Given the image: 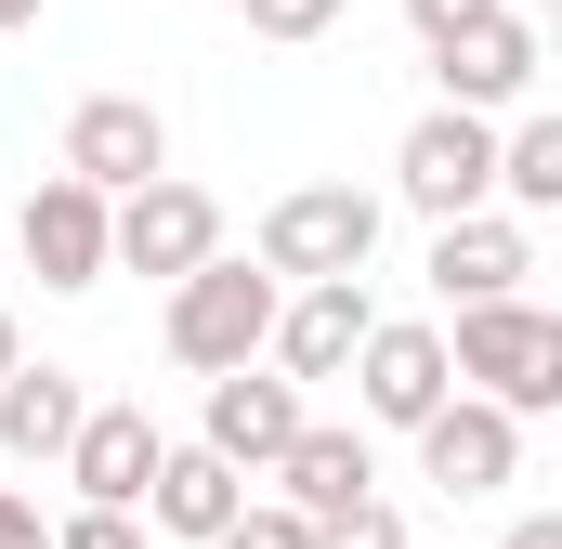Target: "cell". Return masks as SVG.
I'll return each instance as SVG.
<instances>
[{
	"label": "cell",
	"mask_w": 562,
	"mask_h": 549,
	"mask_svg": "<svg viewBox=\"0 0 562 549\" xmlns=\"http://www.w3.org/2000/svg\"><path fill=\"white\" fill-rule=\"evenodd\" d=\"M445 380H471V406H497V418H550L562 406V314H537V301H484V314H458Z\"/></svg>",
	"instance_id": "cell-1"
},
{
	"label": "cell",
	"mask_w": 562,
	"mask_h": 549,
	"mask_svg": "<svg viewBox=\"0 0 562 549\" xmlns=\"http://www.w3.org/2000/svg\"><path fill=\"white\" fill-rule=\"evenodd\" d=\"M276 274L262 262H196L170 288V354L196 367V380H236V367H262V340H276Z\"/></svg>",
	"instance_id": "cell-2"
},
{
	"label": "cell",
	"mask_w": 562,
	"mask_h": 549,
	"mask_svg": "<svg viewBox=\"0 0 562 549\" xmlns=\"http://www.w3.org/2000/svg\"><path fill=\"white\" fill-rule=\"evenodd\" d=\"M380 262V197H353V183H301L262 210V274H301V288H353V274Z\"/></svg>",
	"instance_id": "cell-3"
},
{
	"label": "cell",
	"mask_w": 562,
	"mask_h": 549,
	"mask_svg": "<svg viewBox=\"0 0 562 549\" xmlns=\"http://www.w3.org/2000/svg\"><path fill=\"white\" fill-rule=\"evenodd\" d=\"M66 183H92L105 210L144 197V183H170V119H157L144 92H92V105L66 119Z\"/></svg>",
	"instance_id": "cell-4"
},
{
	"label": "cell",
	"mask_w": 562,
	"mask_h": 549,
	"mask_svg": "<svg viewBox=\"0 0 562 549\" xmlns=\"http://www.w3.org/2000/svg\"><path fill=\"white\" fill-rule=\"evenodd\" d=\"M105 262H132V274H183L196 262H223V210H210V183H144V197H119L105 210Z\"/></svg>",
	"instance_id": "cell-5"
},
{
	"label": "cell",
	"mask_w": 562,
	"mask_h": 549,
	"mask_svg": "<svg viewBox=\"0 0 562 549\" xmlns=\"http://www.w3.org/2000/svg\"><path fill=\"white\" fill-rule=\"evenodd\" d=\"M393 197L431 210V223H471V210L497 197V132L458 119V105H431L419 132H406V157H393Z\"/></svg>",
	"instance_id": "cell-6"
},
{
	"label": "cell",
	"mask_w": 562,
	"mask_h": 549,
	"mask_svg": "<svg viewBox=\"0 0 562 549\" xmlns=\"http://www.w3.org/2000/svg\"><path fill=\"white\" fill-rule=\"evenodd\" d=\"M419 471L445 484V497H497L510 471H524V418L471 406V393H445V406L419 418Z\"/></svg>",
	"instance_id": "cell-7"
},
{
	"label": "cell",
	"mask_w": 562,
	"mask_h": 549,
	"mask_svg": "<svg viewBox=\"0 0 562 549\" xmlns=\"http://www.w3.org/2000/svg\"><path fill=\"white\" fill-rule=\"evenodd\" d=\"M157 458H170V432H157L144 406H92L79 445H66V484H79V511H144Z\"/></svg>",
	"instance_id": "cell-8"
},
{
	"label": "cell",
	"mask_w": 562,
	"mask_h": 549,
	"mask_svg": "<svg viewBox=\"0 0 562 549\" xmlns=\"http://www.w3.org/2000/svg\"><path fill=\"white\" fill-rule=\"evenodd\" d=\"M276 511H301V524H340V511H367L380 497V458H367V432H340V418H301L276 458Z\"/></svg>",
	"instance_id": "cell-9"
},
{
	"label": "cell",
	"mask_w": 562,
	"mask_h": 549,
	"mask_svg": "<svg viewBox=\"0 0 562 549\" xmlns=\"http://www.w3.org/2000/svg\"><path fill=\"white\" fill-rule=\"evenodd\" d=\"M353 393L380 432H419L458 380H445V327H367V354H353Z\"/></svg>",
	"instance_id": "cell-10"
},
{
	"label": "cell",
	"mask_w": 562,
	"mask_h": 549,
	"mask_svg": "<svg viewBox=\"0 0 562 549\" xmlns=\"http://www.w3.org/2000/svg\"><path fill=\"white\" fill-rule=\"evenodd\" d=\"M13 249L40 262V288H105V197L53 170V183L26 197V223H13Z\"/></svg>",
	"instance_id": "cell-11"
},
{
	"label": "cell",
	"mask_w": 562,
	"mask_h": 549,
	"mask_svg": "<svg viewBox=\"0 0 562 549\" xmlns=\"http://www.w3.org/2000/svg\"><path fill=\"white\" fill-rule=\"evenodd\" d=\"M367 327H380V314H367V274H353V288H301V301H276V340H262V354H276V380H340V367L367 354Z\"/></svg>",
	"instance_id": "cell-12"
},
{
	"label": "cell",
	"mask_w": 562,
	"mask_h": 549,
	"mask_svg": "<svg viewBox=\"0 0 562 549\" xmlns=\"http://www.w3.org/2000/svg\"><path fill=\"white\" fill-rule=\"evenodd\" d=\"M524 274H537L524 223H497V210H471V223H431V288H445L458 314H484V301H524Z\"/></svg>",
	"instance_id": "cell-13"
},
{
	"label": "cell",
	"mask_w": 562,
	"mask_h": 549,
	"mask_svg": "<svg viewBox=\"0 0 562 549\" xmlns=\"http://www.w3.org/2000/svg\"><path fill=\"white\" fill-rule=\"evenodd\" d=\"M288 432H301V380H262V367H236V380H210V458L223 471H276Z\"/></svg>",
	"instance_id": "cell-14"
},
{
	"label": "cell",
	"mask_w": 562,
	"mask_h": 549,
	"mask_svg": "<svg viewBox=\"0 0 562 549\" xmlns=\"http://www.w3.org/2000/svg\"><path fill=\"white\" fill-rule=\"evenodd\" d=\"M431 79H445V105H458V119L524 105V92H537V26H524V13H497V26L445 40V53H431Z\"/></svg>",
	"instance_id": "cell-15"
},
{
	"label": "cell",
	"mask_w": 562,
	"mask_h": 549,
	"mask_svg": "<svg viewBox=\"0 0 562 549\" xmlns=\"http://www.w3.org/2000/svg\"><path fill=\"white\" fill-rule=\"evenodd\" d=\"M236 511H249V471H223L210 445H170V458H157V484H144V524H157V537H196V549L223 537Z\"/></svg>",
	"instance_id": "cell-16"
},
{
	"label": "cell",
	"mask_w": 562,
	"mask_h": 549,
	"mask_svg": "<svg viewBox=\"0 0 562 549\" xmlns=\"http://www.w3.org/2000/svg\"><path fill=\"white\" fill-rule=\"evenodd\" d=\"M79 380H66V367H13V380H0V458H26V471H40V458H66V445H79Z\"/></svg>",
	"instance_id": "cell-17"
},
{
	"label": "cell",
	"mask_w": 562,
	"mask_h": 549,
	"mask_svg": "<svg viewBox=\"0 0 562 549\" xmlns=\"http://www.w3.org/2000/svg\"><path fill=\"white\" fill-rule=\"evenodd\" d=\"M497 197L510 210H562V119H524L497 144Z\"/></svg>",
	"instance_id": "cell-18"
},
{
	"label": "cell",
	"mask_w": 562,
	"mask_h": 549,
	"mask_svg": "<svg viewBox=\"0 0 562 549\" xmlns=\"http://www.w3.org/2000/svg\"><path fill=\"white\" fill-rule=\"evenodd\" d=\"M497 13H510V0H406V26H419L431 53H445V40H471V26H497Z\"/></svg>",
	"instance_id": "cell-19"
},
{
	"label": "cell",
	"mask_w": 562,
	"mask_h": 549,
	"mask_svg": "<svg viewBox=\"0 0 562 549\" xmlns=\"http://www.w3.org/2000/svg\"><path fill=\"white\" fill-rule=\"evenodd\" d=\"M210 549H314V524H301V511H236Z\"/></svg>",
	"instance_id": "cell-20"
},
{
	"label": "cell",
	"mask_w": 562,
	"mask_h": 549,
	"mask_svg": "<svg viewBox=\"0 0 562 549\" xmlns=\"http://www.w3.org/2000/svg\"><path fill=\"white\" fill-rule=\"evenodd\" d=\"M249 26H262V40H327L340 0H249Z\"/></svg>",
	"instance_id": "cell-21"
},
{
	"label": "cell",
	"mask_w": 562,
	"mask_h": 549,
	"mask_svg": "<svg viewBox=\"0 0 562 549\" xmlns=\"http://www.w3.org/2000/svg\"><path fill=\"white\" fill-rule=\"evenodd\" d=\"M314 549H406V524L367 497V511H340V524H314Z\"/></svg>",
	"instance_id": "cell-22"
},
{
	"label": "cell",
	"mask_w": 562,
	"mask_h": 549,
	"mask_svg": "<svg viewBox=\"0 0 562 549\" xmlns=\"http://www.w3.org/2000/svg\"><path fill=\"white\" fill-rule=\"evenodd\" d=\"M53 549H144L132 511H79V524H53Z\"/></svg>",
	"instance_id": "cell-23"
},
{
	"label": "cell",
	"mask_w": 562,
	"mask_h": 549,
	"mask_svg": "<svg viewBox=\"0 0 562 549\" xmlns=\"http://www.w3.org/2000/svg\"><path fill=\"white\" fill-rule=\"evenodd\" d=\"M0 549H53V524H40V497H13V484H0Z\"/></svg>",
	"instance_id": "cell-24"
},
{
	"label": "cell",
	"mask_w": 562,
	"mask_h": 549,
	"mask_svg": "<svg viewBox=\"0 0 562 549\" xmlns=\"http://www.w3.org/2000/svg\"><path fill=\"white\" fill-rule=\"evenodd\" d=\"M510 549H562V524H550V511H524V524H510Z\"/></svg>",
	"instance_id": "cell-25"
},
{
	"label": "cell",
	"mask_w": 562,
	"mask_h": 549,
	"mask_svg": "<svg viewBox=\"0 0 562 549\" xmlns=\"http://www.w3.org/2000/svg\"><path fill=\"white\" fill-rule=\"evenodd\" d=\"M13 367H26V340H13V314H0V380H13Z\"/></svg>",
	"instance_id": "cell-26"
},
{
	"label": "cell",
	"mask_w": 562,
	"mask_h": 549,
	"mask_svg": "<svg viewBox=\"0 0 562 549\" xmlns=\"http://www.w3.org/2000/svg\"><path fill=\"white\" fill-rule=\"evenodd\" d=\"M0 26H40V0H0Z\"/></svg>",
	"instance_id": "cell-27"
}]
</instances>
